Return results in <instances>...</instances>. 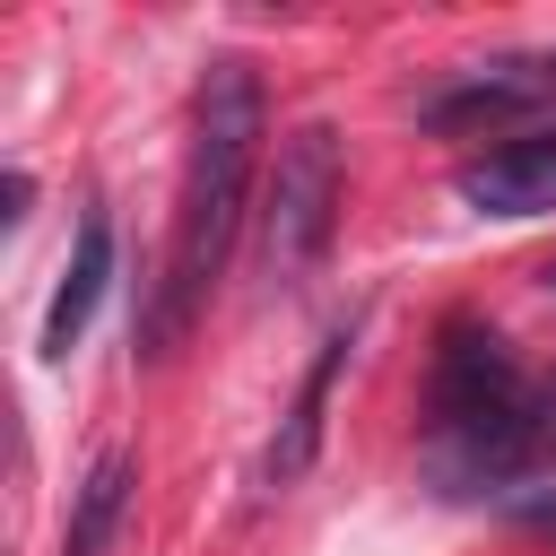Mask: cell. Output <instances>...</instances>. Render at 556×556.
I'll list each match as a JSON object with an SVG mask.
<instances>
[{
	"instance_id": "obj_1",
	"label": "cell",
	"mask_w": 556,
	"mask_h": 556,
	"mask_svg": "<svg viewBox=\"0 0 556 556\" xmlns=\"http://www.w3.org/2000/svg\"><path fill=\"white\" fill-rule=\"evenodd\" d=\"M261 130H269V104H261L252 61H208L200 113H191L182 191H174V252H165V287H156V313H148V356L182 348L200 295L217 287V269L235 252V226H243V200H252Z\"/></svg>"
},
{
	"instance_id": "obj_2",
	"label": "cell",
	"mask_w": 556,
	"mask_h": 556,
	"mask_svg": "<svg viewBox=\"0 0 556 556\" xmlns=\"http://www.w3.org/2000/svg\"><path fill=\"white\" fill-rule=\"evenodd\" d=\"M426 434L443 486H504L547 452V400L513 365V348L478 321H443L434 348V391H426Z\"/></svg>"
},
{
	"instance_id": "obj_3",
	"label": "cell",
	"mask_w": 556,
	"mask_h": 556,
	"mask_svg": "<svg viewBox=\"0 0 556 556\" xmlns=\"http://www.w3.org/2000/svg\"><path fill=\"white\" fill-rule=\"evenodd\" d=\"M339 226V130L330 122H304L278 139V174H269V217H261V243H269V269L295 278L321 261Z\"/></svg>"
},
{
	"instance_id": "obj_4",
	"label": "cell",
	"mask_w": 556,
	"mask_h": 556,
	"mask_svg": "<svg viewBox=\"0 0 556 556\" xmlns=\"http://www.w3.org/2000/svg\"><path fill=\"white\" fill-rule=\"evenodd\" d=\"M460 200L478 217H547L556 208V130H530V139H504V148L469 156Z\"/></svg>"
},
{
	"instance_id": "obj_5",
	"label": "cell",
	"mask_w": 556,
	"mask_h": 556,
	"mask_svg": "<svg viewBox=\"0 0 556 556\" xmlns=\"http://www.w3.org/2000/svg\"><path fill=\"white\" fill-rule=\"evenodd\" d=\"M104 278H113V217L87 208V217H78V252H70V269H61V287H52V313H43V356H70V348H78Z\"/></svg>"
},
{
	"instance_id": "obj_6",
	"label": "cell",
	"mask_w": 556,
	"mask_h": 556,
	"mask_svg": "<svg viewBox=\"0 0 556 556\" xmlns=\"http://www.w3.org/2000/svg\"><path fill=\"white\" fill-rule=\"evenodd\" d=\"M348 348H356V330H330V339H321V356H313V374H304L278 443H269V486H295V478L313 469V452H321V408H330V382L348 374Z\"/></svg>"
},
{
	"instance_id": "obj_7",
	"label": "cell",
	"mask_w": 556,
	"mask_h": 556,
	"mask_svg": "<svg viewBox=\"0 0 556 556\" xmlns=\"http://www.w3.org/2000/svg\"><path fill=\"white\" fill-rule=\"evenodd\" d=\"M122 495H130V460H122V452H104V460L87 469V486H78L70 547H61V556H96V547L113 539V521H122Z\"/></svg>"
},
{
	"instance_id": "obj_8",
	"label": "cell",
	"mask_w": 556,
	"mask_h": 556,
	"mask_svg": "<svg viewBox=\"0 0 556 556\" xmlns=\"http://www.w3.org/2000/svg\"><path fill=\"white\" fill-rule=\"evenodd\" d=\"M0 200H9V208H0V217H9V226H17V217H26V200H35V182H26V174H9V182H0Z\"/></svg>"
},
{
	"instance_id": "obj_9",
	"label": "cell",
	"mask_w": 556,
	"mask_h": 556,
	"mask_svg": "<svg viewBox=\"0 0 556 556\" xmlns=\"http://www.w3.org/2000/svg\"><path fill=\"white\" fill-rule=\"evenodd\" d=\"M547 452H556V391H547Z\"/></svg>"
},
{
	"instance_id": "obj_10",
	"label": "cell",
	"mask_w": 556,
	"mask_h": 556,
	"mask_svg": "<svg viewBox=\"0 0 556 556\" xmlns=\"http://www.w3.org/2000/svg\"><path fill=\"white\" fill-rule=\"evenodd\" d=\"M539 278H547V287H556V261H547V269H539Z\"/></svg>"
}]
</instances>
